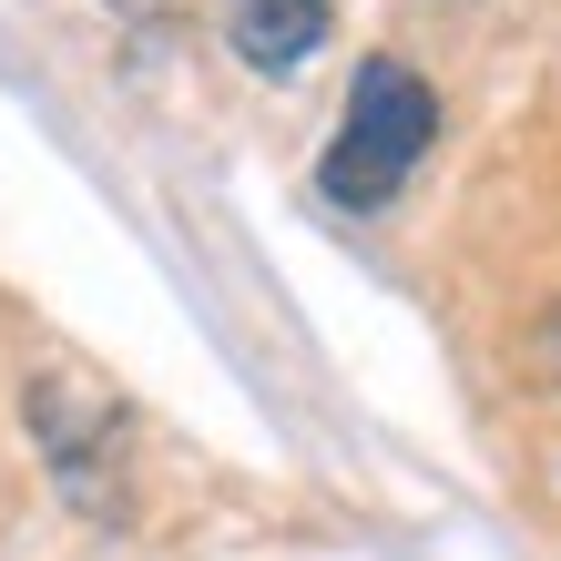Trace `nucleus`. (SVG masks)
Masks as SVG:
<instances>
[{"mask_svg":"<svg viewBox=\"0 0 561 561\" xmlns=\"http://www.w3.org/2000/svg\"><path fill=\"white\" fill-rule=\"evenodd\" d=\"M327 31H337L327 0H225V42H236V61H255V72H296Z\"/></svg>","mask_w":561,"mask_h":561,"instance_id":"2","label":"nucleus"},{"mask_svg":"<svg viewBox=\"0 0 561 561\" xmlns=\"http://www.w3.org/2000/svg\"><path fill=\"white\" fill-rule=\"evenodd\" d=\"M439 144V92H428L399 51H368L347 82V113H337V144L317 153V194L347 215H378L388 194L419 174V153Z\"/></svg>","mask_w":561,"mask_h":561,"instance_id":"1","label":"nucleus"}]
</instances>
